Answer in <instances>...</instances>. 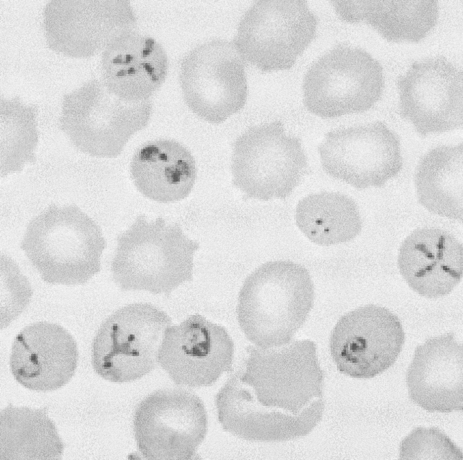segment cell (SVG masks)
Instances as JSON below:
<instances>
[{
  "mask_svg": "<svg viewBox=\"0 0 463 460\" xmlns=\"http://www.w3.org/2000/svg\"><path fill=\"white\" fill-rule=\"evenodd\" d=\"M307 165L301 140L288 136L280 121L251 127L233 145L232 182L249 198H286L299 184Z\"/></svg>",
  "mask_w": 463,
  "mask_h": 460,
  "instance_id": "5",
  "label": "cell"
},
{
  "mask_svg": "<svg viewBox=\"0 0 463 460\" xmlns=\"http://www.w3.org/2000/svg\"><path fill=\"white\" fill-rule=\"evenodd\" d=\"M316 26L305 1H258L241 17L233 43L258 69L286 70L312 41Z\"/></svg>",
  "mask_w": 463,
  "mask_h": 460,
  "instance_id": "8",
  "label": "cell"
},
{
  "mask_svg": "<svg viewBox=\"0 0 463 460\" xmlns=\"http://www.w3.org/2000/svg\"><path fill=\"white\" fill-rule=\"evenodd\" d=\"M179 78L187 107L208 123L225 121L246 103L245 63L233 42L213 39L197 45L183 58Z\"/></svg>",
  "mask_w": 463,
  "mask_h": 460,
  "instance_id": "10",
  "label": "cell"
},
{
  "mask_svg": "<svg viewBox=\"0 0 463 460\" xmlns=\"http://www.w3.org/2000/svg\"><path fill=\"white\" fill-rule=\"evenodd\" d=\"M32 289L15 262L1 256V329L6 328L27 307Z\"/></svg>",
  "mask_w": 463,
  "mask_h": 460,
  "instance_id": "29",
  "label": "cell"
},
{
  "mask_svg": "<svg viewBox=\"0 0 463 460\" xmlns=\"http://www.w3.org/2000/svg\"><path fill=\"white\" fill-rule=\"evenodd\" d=\"M241 380L263 405L299 414L322 399L323 374L313 342L251 347Z\"/></svg>",
  "mask_w": 463,
  "mask_h": 460,
  "instance_id": "9",
  "label": "cell"
},
{
  "mask_svg": "<svg viewBox=\"0 0 463 460\" xmlns=\"http://www.w3.org/2000/svg\"><path fill=\"white\" fill-rule=\"evenodd\" d=\"M462 143L440 145L420 160L415 175L420 203L430 212L462 220Z\"/></svg>",
  "mask_w": 463,
  "mask_h": 460,
  "instance_id": "24",
  "label": "cell"
},
{
  "mask_svg": "<svg viewBox=\"0 0 463 460\" xmlns=\"http://www.w3.org/2000/svg\"><path fill=\"white\" fill-rule=\"evenodd\" d=\"M43 24L51 49L85 58L132 31L136 16L128 1H51L45 7Z\"/></svg>",
  "mask_w": 463,
  "mask_h": 460,
  "instance_id": "14",
  "label": "cell"
},
{
  "mask_svg": "<svg viewBox=\"0 0 463 460\" xmlns=\"http://www.w3.org/2000/svg\"><path fill=\"white\" fill-rule=\"evenodd\" d=\"M199 247L178 224L138 215L117 239L113 279L124 291L169 295L192 280Z\"/></svg>",
  "mask_w": 463,
  "mask_h": 460,
  "instance_id": "2",
  "label": "cell"
},
{
  "mask_svg": "<svg viewBox=\"0 0 463 460\" xmlns=\"http://www.w3.org/2000/svg\"><path fill=\"white\" fill-rule=\"evenodd\" d=\"M397 85L401 116L421 136L462 126V72L445 58L414 63Z\"/></svg>",
  "mask_w": 463,
  "mask_h": 460,
  "instance_id": "15",
  "label": "cell"
},
{
  "mask_svg": "<svg viewBox=\"0 0 463 460\" xmlns=\"http://www.w3.org/2000/svg\"><path fill=\"white\" fill-rule=\"evenodd\" d=\"M336 14L350 23L364 21L389 41L418 42L434 28L437 1H333Z\"/></svg>",
  "mask_w": 463,
  "mask_h": 460,
  "instance_id": "23",
  "label": "cell"
},
{
  "mask_svg": "<svg viewBox=\"0 0 463 460\" xmlns=\"http://www.w3.org/2000/svg\"><path fill=\"white\" fill-rule=\"evenodd\" d=\"M171 318L149 303H132L110 315L93 342L92 363L105 380L130 382L140 379L158 364V354Z\"/></svg>",
  "mask_w": 463,
  "mask_h": 460,
  "instance_id": "6",
  "label": "cell"
},
{
  "mask_svg": "<svg viewBox=\"0 0 463 460\" xmlns=\"http://www.w3.org/2000/svg\"><path fill=\"white\" fill-rule=\"evenodd\" d=\"M64 446L45 409L8 405L0 414V458L60 459Z\"/></svg>",
  "mask_w": 463,
  "mask_h": 460,
  "instance_id": "25",
  "label": "cell"
},
{
  "mask_svg": "<svg viewBox=\"0 0 463 460\" xmlns=\"http://www.w3.org/2000/svg\"><path fill=\"white\" fill-rule=\"evenodd\" d=\"M308 271L289 260L265 262L244 280L236 315L246 337L268 349L290 342L306 322L314 302Z\"/></svg>",
  "mask_w": 463,
  "mask_h": 460,
  "instance_id": "1",
  "label": "cell"
},
{
  "mask_svg": "<svg viewBox=\"0 0 463 460\" xmlns=\"http://www.w3.org/2000/svg\"><path fill=\"white\" fill-rule=\"evenodd\" d=\"M296 223L312 242L329 246L349 242L362 230V219L355 201L339 193L307 195L297 204Z\"/></svg>",
  "mask_w": 463,
  "mask_h": 460,
  "instance_id": "26",
  "label": "cell"
},
{
  "mask_svg": "<svg viewBox=\"0 0 463 460\" xmlns=\"http://www.w3.org/2000/svg\"><path fill=\"white\" fill-rule=\"evenodd\" d=\"M318 150L328 175L358 189L382 187L402 167L399 138L379 121L330 131Z\"/></svg>",
  "mask_w": 463,
  "mask_h": 460,
  "instance_id": "12",
  "label": "cell"
},
{
  "mask_svg": "<svg viewBox=\"0 0 463 460\" xmlns=\"http://www.w3.org/2000/svg\"><path fill=\"white\" fill-rule=\"evenodd\" d=\"M383 87L378 61L360 48L338 45L307 71L303 103L317 116L335 118L368 111L378 101Z\"/></svg>",
  "mask_w": 463,
  "mask_h": 460,
  "instance_id": "7",
  "label": "cell"
},
{
  "mask_svg": "<svg viewBox=\"0 0 463 460\" xmlns=\"http://www.w3.org/2000/svg\"><path fill=\"white\" fill-rule=\"evenodd\" d=\"M133 429L144 458L191 459L206 435L207 412L202 400L190 391L160 389L139 403Z\"/></svg>",
  "mask_w": 463,
  "mask_h": 460,
  "instance_id": "11",
  "label": "cell"
},
{
  "mask_svg": "<svg viewBox=\"0 0 463 460\" xmlns=\"http://www.w3.org/2000/svg\"><path fill=\"white\" fill-rule=\"evenodd\" d=\"M105 240L97 223L76 205H50L28 223L21 248L41 278L78 285L100 270Z\"/></svg>",
  "mask_w": 463,
  "mask_h": 460,
  "instance_id": "3",
  "label": "cell"
},
{
  "mask_svg": "<svg viewBox=\"0 0 463 460\" xmlns=\"http://www.w3.org/2000/svg\"><path fill=\"white\" fill-rule=\"evenodd\" d=\"M462 354L452 332L418 345L406 374L411 400L429 412L462 410Z\"/></svg>",
  "mask_w": 463,
  "mask_h": 460,
  "instance_id": "21",
  "label": "cell"
},
{
  "mask_svg": "<svg viewBox=\"0 0 463 460\" xmlns=\"http://www.w3.org/2000/svg\"><path fill=\"white\" fill-rule=\"evenodd\" d=\"M234 343L222 326L193 315L165 331L158 364L177 385L209 386L232 369Z\"/></svg>",
  "mask_w": 463,
  "mask_h": 460,
  "instance_id": "16",
  "label": "cell"
},
{
  "mask_svg": "<svg viewBox=\"0 0 463 460\" xmlns=\"http://www.w3.org/2000/svg\"><path fill=\"white\" fill-rule=\"evenodd\" d=\"M152 110L150 100L121 99L101 80L93 79L64 96L60 128L83 153L114 158L134 134L147 125Z\"/></svg>",
  "mask_w": 463,
  "mask_h": 460,
  "instance_id": "4",
  "label": "cell"
},
{
  "mask_svg": "<svg viewBox=\"0 0 463 460\" xmlns=\"http://www.w3.org/2000/svg\"><path fill=\"white\" fill-rule=\"evenodd\" d=\"M397 265L404 280L418 295L442 297L462 278V245L444 230L417 228L401 244Z\"/></svg>",
  "mask_w": 463,
  "mask_h": 460,
  "instance_id": "19",
  "label": "cell"
},
{
  "mask_svg": "<svg viewBox=\"0 0 463 460\" xmlns=\"http://www.w3.org/2000/svg\"><path fill=\"white\" fill-rule=\"evenodd\" d=\"M404 342L399 318L387 308L368 305L340 318L331 333L330 349L340 372L369 379L395 363Z\"/></svg>",
  "mask_w": 463,
  "mask_h": 460,
  "instance_id": "13",
  "label": "cell"
},
{
  "mask_svg": "<svg viewBox=\"0 0 463 460\" xmlns=\"http://www.w3.org/2000/svg\"><path fill=\"white\" fill-rule=\"evenodd\" d=\"M168 66L163 46L152 37L132 30L115 39L103 51L101 81L121 99L145 101L162 86Z\"/></svg>",
  "mask_w": 463,
  "mask_h": 460,
  "instance_id": "20",
  "label": "cell"
},
{
  "mask_svg": "<svg viewBox=\"0 0 463 460\" xmlns=\"http://www.w3.org/2000/svg\"><path fill=\"white\" fill-rule=\"evenodd\" d=\"M78 352L72 335L61 326L38 322L24 327L12 344L10 367L16 380L36 392H51L73 377Z\"/></svg>",
  "mask_w": 463,
  "mask_h": 460,
  "instance_id": "18",
  "label": "cell"
},
{
  "mask_svg": "<svg viewBox=\"0 0 463 460\" xmlns=\"http://www.w3.org/2000/svg\"><path fill=\"white\" fill-rule=\"evenodd\" d=\"M1 116V176L16 173L35 158L38 143L36 108L20 99H2Z\"/></svg>",
  "mask_w": 463,
  "mask_h": 460,
  "instance_id": "27",
  "label": "cell"
},
{
  "mask_svg": "<svg viewBox=\"0 0 463 460\" xmlns=\"http://www.w3.org/2000/svg\"><path fill=\"white\" fill-rule=\"evenodd\" d=\"M130 174L146 198L162 203L185 198L195 183L197 169L191 153L175 140L147 142L135 152Z\"/></svg>",
  "mask_w": 463,
  "mask_h": 460,
  "instance_id": "22",
  "label": "cell"
},
{
  "mask_svg": "<svg viewBox=\"0 0 463 460\" xmlns=\"http://www.w3.org/2000/svg\"><path fill=\"white\" fill-rule=\"evenodd\" d=\"M400 459H462V451L440 429L418 427L401 442Z\"/></svg>",
  "mask_w": 463,
  "mask_h": 460,
  "instance_id": "28",
  "label": "cell"
},
{
  "mask_svg": "<svg viewBox=\"0 0 463 460\" xmlns=\"http://www.w3.org/2000/svg\"><path fill=\"white\" fill-rule=\"evenodd\" d=\"M216 405L223 429L252 441H281L304 436L321 421L324 409L322 399L296 415L264 406L238 373L219 390Z\"/></svg>",
  "mask_w": 463,
  "mask_h": 460,
  "instance_id": "17",
  "label": "cell"
}]
</instances>
